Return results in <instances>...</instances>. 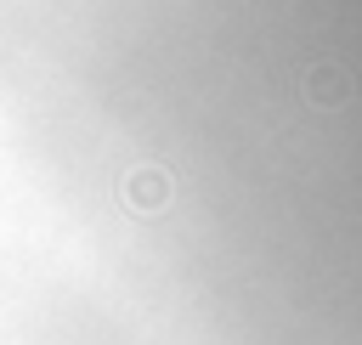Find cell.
I'll use <instances>...</instances> for the list:
<instances>
[{"mask_svg":"<svg viewBox=\"0 0 362 345\" xmlns=\"http://www.w3.org/2000/svg\"><path fill=\"white\" fill-rule=\"evenodd\" d=\"M130 198H141V204H158V198H164V187H158L153 175H141V181H130Z\"/></svg>","mask_w":362,"mask_h":345,"instance_id":"6da1fadb","label":"cell"}]
</instances>
